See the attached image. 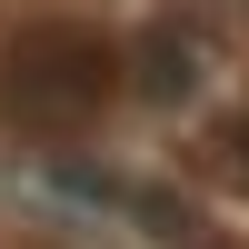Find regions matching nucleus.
<instances>
[{
  "instance_id": "obj_1",
  "label": "nucleus",
  "mask_w": 249,
  "mask_h": 249,
  "mask_svg": "<svg viewBox=\"0 0 249 249\" xmlns=\"http://www.w3.org/2000/svg\"><path fill=\"white\" fill-rule=\"evenodd\" d=\"M110 90H120V50L100 30H80V20H40L0 60V110L30 120V130H80Z\"/></svg>"
},
{
  "instance_id": "obj_2",
  "label": "nucleus",
  "mask_w": 249,
  "mask_h": 249,
  "mask_svg": "<svg viewBox=\"0 0 249 249\" xmlns=\"http://www.w3.org/2000/svg\"><path fill=\"white\" fill-rule=\"evenodd\" d=\"M190 40H150V50H140V90H150V100H179V90H190Z\"/></svg>"
},
{
  "instance_id": "obj_3",
  "label": "nucleus",
  "mask_w": 249,
  "mask_h": 249,
  "mask_svg": "<svg viewBox=\"0 0 249 249\" xmlns=\"http://www.w3.org/2000/svg\"><path fill=\"white\" fill-rule=\"evenodd\" d=\"M239 160H249V120H239Z\"/></svg>"
}]
</instances>
